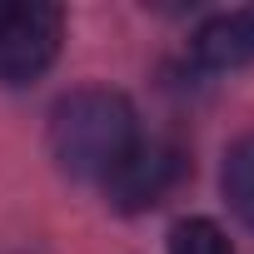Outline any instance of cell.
Masks as SVG:
<instances>
[{
	"label": "cell",
	"instance_id": "cell-1",
	"mask_svg": "<svg viewBox=\"0 0 254 254\" xmlns=\"http://www.w3.org/2000/svg\"><path fill=\"white\" fill-rule=\"evenodd\" d=\"M50 155L75 180H105L140 145V125L125 95L115 90H70L50 110Z\"/></svg>",
	"mask_w": 254,
	"mask_h": 254
},
{
	"label": "cell",
	"instance_id": "cell-2",
	"mask_svg": "<svg viewBox=\"0 0 254 254\" xmlns=\"http://www.w3.org/2000/svg\"><path fill=\"white\" fill-rule=\"evenodd\" d=\"M65 40V10L60 5H40V0H15L0 5V85H30L40 80Z\"/></svg>",
	"mask_w": 254,
	"mask_h": 254
},
{
	"label": "cell",
	"instance_id": "cell-3",
	"mask_svg": "<svg viewBox=\"0 0 254 254\" xmlns=\"http://www.w3.org/2000/svg\"><path fill=\"white\" fill-rule=\"evenodd\" d=\"M180 170H185V160H180L175 145H165V140H140L100 185H105V194H110L115 209L140 214V209H155V204L175 190Z\"/></svg>",
	"mask_w": 254,
	"mask_h": 254
},
{
	"label": "cell",
	"instance_id": "cell-4",
	"mask_svg": "<svg viewBox=\"0 0 254 254\" xmlns=\"http://www.w3.org/2000/svg\"><path fill=\"white\" fill-rule=\"evenodd\" d=\"M194 55L209 70H234L254 60V10H229L214 15L199 35H194Z\"/></svg>",
	"mask_w": 254,
	"mask_h": 254
},
{
	"label": "cell",
	"instance_id": "cell-5",
	"mask_svg": "<svg viewBox=\"0 0 254 254\" xmlns=\"http://www.w3.org/2000/svg\"><path fill=\"white\" fill-rule=\"evenodd\" d=\"M219 185H224L229 209H234V214L254 229V135H244V140H234V145H229Z\"/></svg>",
	"mask_w": 254,
	"mask_h": 254
},
{
	"label": "cell",
	"instance_id": "cell-6",
	"mask_svg": "<svg viewBox=\"0 0 254 254\" xmlns=\"http://www.w3.org/2000/svg\"><path fill=\"white\" fill-rule=\"evenodd\" d=\"M170 254H234V244L214 219L190 214V219H180L170 229Z\"/></svg>",
	"mask_w": 254,
	"mask_h": 254
}]
</instances>
